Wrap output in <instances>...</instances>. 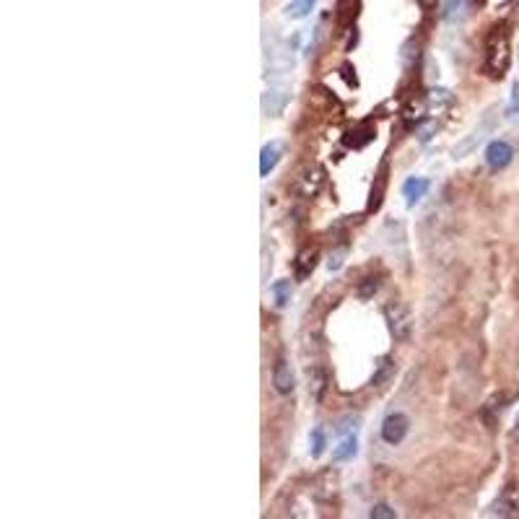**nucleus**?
I'll list each match as a JSON object with an SVG mask.
<instances>
[{
  "label": "nucleus",
  "mask_w": 519,
  "mask_h": 519,
  "mask_svg": "<svg viewBox=\"0 0 519 519\" xmlns=\"http://www.w3.org/2000/svg\"><path fill=\"white\" fill-rule=\"evenodd\" d=\"M273 387L278 389L281 395H291L294 392V371H291V366L286 364L284 358H278L275 361V369H273Z\"/></svg>",
  "instance_id": "nucleus-6"
},
{
  "label": "nucleus",
  "mask_w": 519,
  "mask_h": 519,
  "mask_svg": "<svg viewBox=\"0 0 519 519\" xmlns=\"http://www.w3.org/2000/svg\"><path fill=\"white\" fill-rule=\"evenodd\" d=\"M286 102H288V96H286L284 91H268V94L262 96V109H265L268 115H281Z\"/></svg>",
  "instance_id": "nucleus-11"
},
{
  "label": "nucleus",
  "mask_w": 519,
  "mask_h": 519,
  "mask_svg": "<svg viewBox=\"0 0 519 519\" xmlns=\"http://www.w3.org/2000/svg\"><path fill=\"white\" fill-rule=\"evenodd\" d=\"M483 135H485V128H478L475 132H470V138H465L460 146H454V159H465L478 143L483 141Z\"/></svg>",
  "instance_id": "nucleus-12"
},
{
  "label": "nucleus",
  "mask_w": 519,
  "mask_h": 519,
  "mask_svg": "<svg viewBox=\"0 0 519 519\" xmlns=\"http://www.w3.org/2000/svg\"><path fill=\"white\" fill-rule=\"evenodd\" d=\"M374 519H395L397 514H395V509H389L387 504H377V507H371V511H369Z\"/></svg>",
  "instance_id": "nucleus-22"
},
{
  "label": "nucleus",
  "mask_w": 519,
  "mask_h": 519,
  "mask_svg": "<svg viewBox=\"0 0 519 519\" xmlns=\"http://www.w3.org/2000/svg\"><path fill=\"white\" fill-rule=\"evenodd\" d=\"M384 319H387V327L395 341L405 343L411 338L413 319H411V312H408V307L402 301H389L387 307H384Z\"/></svg>",
  "instance_id": "nucleus-2"
},
{
  "label": "nucleus",
  "mask_w": 519,
  "mask_h": 519,
  "mask_svg": "<svg viewBox=\"0 0 519 519\" xmlns=\"http://www.w3.org/2000/svg\"><path fill=\"white\" fill-rule=\"evenodd\" d=\"M273 294H275V304H278V307H286V304H288V296H291V284H288V281L273 284Z\"/></svg>",
  "instance_id": "nucleus-20"
},
{
  "label": "nucleus",
  "mask_w": 519,
  "mask_h": 519,
  "mask_svg": "<svg viewBox=\"0 0 519 519\" xmlns=\"http://www.w3.org/2000/svg\"><path fill=\"white\" fill-rule=\"evenodd\" d=\"M426 192H428V179H424V177H413L402 185V195H405L408 205H415V203L424 198Z\"/></svg>",
  "instance_id": "nucleus-9"
},
{
  "label": "nucleus",
  "mask_w": 519,
  "mask_h": 519,
  "mask_svg": "<svg viewBox=\"0 0 519 519\" xmlns=\"http://www.w3.org/2000/svg\"><path fill=\"white\" fill-rule=\"evenodd\" d=\"M392 371H395L392 358H389V356H382L377 361V371H374V377H371V384H384V382L392 377Z\"/></svg>",
  "instance_id": "nucleus-14"
},
{
  "label": "nucleus",
  "mask_w": 519,
  "mask_h": 519,
  "mask_svg": "<svg viewBox=\"0 0 519 519\" xmlns=\"http://www.w3.org/2000/svg\"><path fill=\"white\" fill-rule=\"evenodd\" d=\"M452 102H454V96H452V91H447V89H431V91H428V104L437 106V109L449 106Z\"/></svg>",
  "instance_id": "nucleus-18"
},
{
  "label": "nucleus",
  "mask_w": 519,
  "mask_h": 519,
  "mask_svg": "<svg viewBox=\"0 0 519 519\" xmlns=\"http://www.w3.org/2000/svg\"><path fill=\"white\" fill-rule=\"evenodd\" d=\"M418 3H421V5H424V8H434V5H437L439 0H418Z\"/></svg>",
  "instance_id": "nucleus-26"
},
{
  "label": "nucleus",
  "mask_w": 519,
  "mask_h": 519,
  "mask_svg": "<svg viewBox=\"0 0 519 519\" xmlns=\"http://www.w3.org/2000/svg\"><path fill=\"white\" fill-rule=\"evenodd\" d=\"M384 187H387V169H382L377 177V185L371 187V200H369V211H377L382 205V198H384Z\"/></svg>",
  "instance_id": "nucleus-13"
},
{
  "label": "nucleus",
  "mask_w": 519,
  "mask_h": 519,
  "mask_svg": "<svg viewBox=\"0 0 519 519\" xmlns=\"http://www.w3.org/2000/svg\"><path fill=\"white\" fill-rule=\"evenodd\" d=\"M284 148L286 146L281 141H273L268 146H262V154H260V174L262 177H268L273 169L278 166L281 156H284Z\"/></svg>",
  "instance_id": "nucleus-5"
},
{
  "label": "nucleus",
  "mask_w": 519,
  "mask_h": 519,
  "mask_svg": "<svg viewBox=\"0 0 519 519\" xmlns=\"http://www.w3.org/2000/svg\"><path fill=\"white\" fill-rule=\"evenodd\" d=\"M312 8H314V0H294V3L286 8V16H288V19H304V16H309Z\"/></svg>",
  "instance_id": "nucleus-17"
},
{
  "label": "nucleus",
  "mask_w": 519,
  "mask_h": 519,
  "mask_svg": "<svg viewBox=\"0 0 519 519\" xmlns=\"http://www.w3.org/2000/svg\"><path fill=\"white\" fill-rule=\"evenodd\" d=\"M377 288H379V281H377V278H366V284L361 286V288H358V296H364V299H366V296L374 294Z\"/></svg>",
  "instance_id": "nucleus-23"
},
{
  "label": "nucleus",
  "mask_w": 519,
  "mask_h": 519,
  "mask_svg": "<svg viewBox=\"0 0 519 519\" xmlns=\"http://www.w3.org/2000/svg\"><path fill=\"white\" fill-rule=\"evenodd\" d=\"M509 115H511V117L519 115V83H514V89H511V104H509Z\"/></svg>",
  "instance_id": "nucleus-24"
},
{
  "label": "nucleus",
  "mask_w": 519,
  "mask_h": 519,
  "mask_svg": "<svg viewBox=\"0 0 519 519\" xmlns=\"http://www.w3.org/2000/svg\"><path fill=\"white\" fill-rule=\"evenodd\" d=\"M322 182H325L322 169H319V166H312V169L304 172V177H301V182H299V192H301L304 198H312V195H317V189L322 187Z\"/></svg>",
  "instance_id": "nucleus-7"
},
{
  "label": "nucleus",
  "mask_w": 519,
  "mask_h": 519,
  "mask_svg": "<svg viewBox=\"0 0 519 519\" xmlns=\"http://www.w3.org/2000/svg\"><path fill=\"white\" fill-rule=\"evenodd\" d=\"M314 265H317V249L304 247L299 255H296V278H299V281L309 278L312 270H314Z\"/></svg>",
  "instance_id": "nucleus-8"
},
{
  "label": "nucleus",
  "mask_w": 519,
  "mask_h": 519,
  "mask_svg": "<svg viewBox=\"0 0 519 519\" xmlns=\"http://www.w3.org/2000/svg\"><path fill=\"white\" fill-rule=\"evenodd\" d=\"M511 62V39L507 26H496L485 42V73L491 78H501Z\"/></svg>",
  "instance_id": "nucleus-1"
},
{
  "label": "nucleus",
  "mask_w": 519,
  "mask_h": 519,
  "mask_svg": "<svg viewBox=\"0 0 519 519\" xmlns=\"http://www.w3.org/2000/svg\"><path fill=\"white\" fill-rule=\"evenodd\" d=\"M356 452H358V439H356V434H345V437L341 439V444L332 449V460L335 462L354 460Z\"/></svg>",
  "instance_id": "nucleus-10"
},
{
  "label": "nucleus",
  "mask_w": 519,
  "mask_h": 519,
  "mask_svg": "<svg viewBox=\"0 0 519 519\" xmlns=\"http://www.w3.org/2000/svg\"><path fill=\"white\" fill-rule=\"evenodd\" d=\"M408 428H411V421L405 413H389L384 421H382V439L384 444L389 447H397L402 439L408 437Z\"/></svg>",
  "instance_id": "nucleus-3"
},
{
  "label": "nucleus",
  "mask_w": 519,
  "mask_h": 519,
  "mask_svg": "<svg viewBox=\"0 0 519 519\" xmlns=\"http://www.w3.org/2000/svg\"><path fill=\"white\" fill-rule=\"evenodd\" d=\"M402 117H405V122L408 125H418L421 119H424V102H411V104L405 106V112H402Z\"/></svg>",
  "instance_id": "nucleus-19"
},
{
  "label": "nucleus",
  "mask_w": 519,
  "mask_h": 519,
  "mask_svg": "<svg viewBox=\"0 0 519 519\" xmlns=\"http://www.w3.org/2000/svg\"><path fill=\"white\" fill-rule=\"evenodd\" d=\"M514 159V148L507 141H494L485 148V164L491 169H507Z\"/></svg>",
  "instance_id": "nucleus-4"
},
{
  "label": "nucleus",
  "mask_w": 519,
  "mask_h": 519,
  "mask_svg": "<svg viewBox=\"0 0 519 519\" xmlns=\"http://www.w3.org/2000/svg\"><path fill=\"white\" fill-rule=\"evenodd\" d=\"M327 265H330V270H338V268H341V265H343V249H341V252H335V255H330V262H327Z\"/></svg>",
  "instance_id": "nucleus-25"
},
{
  "label": "nucleus",
  "mask_w": 519,
  "mask_h": 519,
  "mask_svg": "<svg viewBox=\"0 0 519 519\" xmlns=\"http://www.w3.org/2000/svg\"><path fill=\"white\" fill-rule=\"evenodd\" d=\"M322 452H325V431H322V428H314V431H312V454L319 457Z\"/></svg>",
  "instance_id": "nucleus-21"
},
{
  "label": "nucleus",
  "mask_w": 519,
  "mask_h": 519,
  "mask_svg": "<svg viewBox=\"0 0 519 519\" xmlns=\"http://www.w3.org/2000/svg\"><path fill=\"white\" fill-rule=\"evenodd\" d=\"M468 16V0H449L447 8H444V19L447 21H462Z\"/></svg>",
  "instance_id": "nucleus-15"
},
{
  "label": "nucleus",
  "mask_w": 519,
  "mask_h": 519,
  "mask_svg": "<svg viewBox=\"0 0 519 519\" xmlns=\"http://www.w3.org/2000/svg\"><path fill=\"white\" fill-rule=\"evenodd\" d=\"M309 392L314 395V400H319L322 397V392H325V374H322V369H309Z\"/></svg>",
  "instance_id": "nucleus-16"
}]
</instances>
